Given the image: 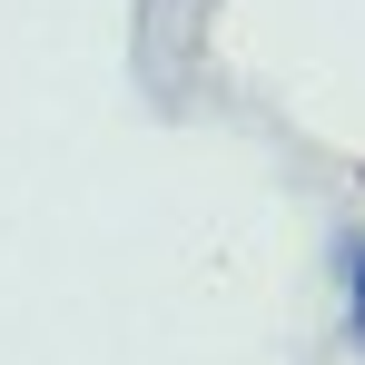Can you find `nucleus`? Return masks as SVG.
<instances>
[{
	"mask_svg": "<svg viewBox=\"0 0 365 365\" xmlns=\"http://www.w3.org/2000/svg\"><path fill=\"white\" fill-rule=\"evenodd\" d=\"M346 336H356V356H365V237L346 247Z\"/></svg>",
	"mask_w": 365,
	"mask_h": 365,
	"instance_id": "obj_1",
	"label": "nucleus"
}]
</instances>
